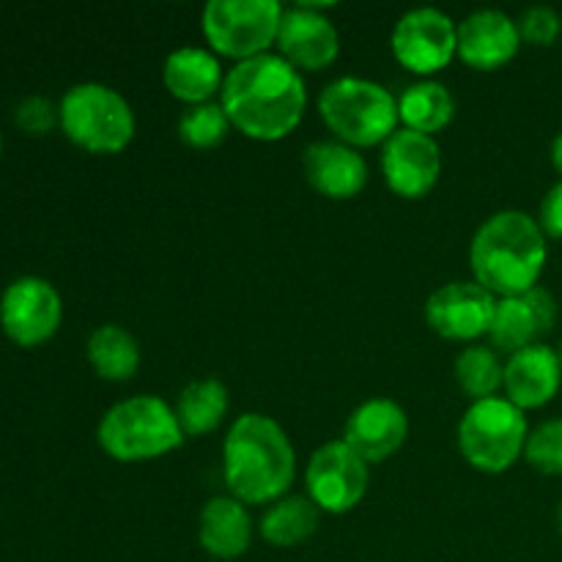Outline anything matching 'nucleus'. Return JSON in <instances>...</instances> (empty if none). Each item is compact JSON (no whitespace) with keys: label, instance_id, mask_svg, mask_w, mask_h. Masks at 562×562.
I'll list each match as a JSON object with an SVG mask.
<instances>
[{"label":"nucleus","instance_id":"nucleus-17","mask_svg":"<svg viewBox=\"0 0 562 562\" xmlns=\"http://www.w3.org/2000/svg\"><path fill=\"white\" fill-rule=\"evenodd\" d=\"M519 47V25L499 9L472 11L459 25V58L477 71L499 69Z\"/></svg>","mask_w":562,"mask_h":562},{"label":"nucleus","instance_id":"nucleus-20","mask_svg":"<svg viewBox=\"0 0 562 562\" xmlns=\"http://www.w3.org/2000/svg\"><path fill=\"white\" fill-rule=\"evenodd\" d=\"M198 541L214 560H236L250 549L252 521L245 505L234 497H214L198 519Z\"/></svg>","mask_w":562,"mask_h":562},{"label":"nucleus","instance_id":"nucleus-5","mask_svg":"<svg viewBox=\"0 0 562 562\" xmlns=\"http://www.w3.org/2000/svg\"><path fill=\"white\" fill-rule=\"evenodd\" d=\"M318 115L351 148L387 143L398 124V99L366 77H340L318 97Z\"/></svg>","mask_w":562,"mask_h":562},{"label":"nucleus","instance_id":"nucleus-8","mask_svg":"<svg viewBox=\"0 0 562 562\" xmlns=\"http://www.w3.org/2000/svg\"><path fill=\"white\" fill-rule=\"evenodd\" d=\"M280 20L278 0H212L203 9V36L214 53L241 64L278 44Z\"/></svg>","mask_w":562,"mask_h":562},{"label":"nucleus","instance_id":"nucleus-33","mask_svg":"<svg viewBox=\"0 0 562 562\" xmlns=\"http://www.w3.org/2000/svg\"><path fill=\"white\" fill-rule=\"evenodd\" d=\"M558 527H560V532H562V505L558 508Z\"/></svg>","mask_w":562,"mask_h":562},{"label":"nucleus","instance_id":"nucleus-22","mask_svg":"<svg viewBox=\"0 0 562 562\" xmlns=\"http://www.w3.org/2000/svg\"><path fill=\"white\" fill-rule=\"evenodd\" d=\"M88 362L108 382H130L140 368V346L130 329L102 324L91 333L86 346Z\"/></svg>","mask_w":562,"mask_h":562},{"label":"nucleus","instance_id":"nucleus-16","mask_svg":"<svg viewBox=\"0 0 562 562\" xmlns=\"http://www.w3.org/2000/svg\"><path fill=\"white\" fill-rule=\"evenodd\" d=\"M409 434V417L395 401L371 398L351 412L346 423L344 442L360 456L366 464H379L398 453Z\"/></svg>","mask_w":562,"mask_h":562},{"label":"nucleus","instance_id":"nucleus-4","mask_svg":"<svg viewBox=\"0 0 562 562\" xmlns=\"http://www.w3.org/2000/svg\"><path fill=\"white\" fill-rule=\"evenodd\" d=\"M99 448L115 461H151L184 442L176 409L157 395H135L104 412L97 428Z\"/></svg>","mask_w":562,"mask_h":562},{"label":"nucleus","instance_id":"nucleus-27","mask_svg":"<svg viewBox=\"0 0 562 562\" xmlns=\"http://www.w3.org/2000/svg\"><path fill=\"white\" fill-rule=\"evenodd\" d=\"M231 119L220 102L192 104L179 119V137L190 148H214L228 137Z\"/></svg>","mask_w":562,"mask_h":562},{"label":"nucleus","instance_id":"nucleus-6","mask_svg":"<svg viewBox=\"0 0 562 562\" xmlns=\"http://www.w3.org/2000/svg\"><path fill=\"white\" fill-rule=\"evenodd\" d=\"M58 110L66 137L91 154H119L135 137V113L130 102L102 82L71 86Z\"/></svg>","mask_w":562,"mask_h":562},{"label":"nucleus","instance_id":"nucleus-25","mask_svg":"<svg viewBox=\"0 0 562 562\" xmlns=\"http://www.w3.org/2000/svg\"><path fill=\"white\" fill-rule=\"evenodd\" d=\"M228 412V390L217 379H198L181 390L176 401V417L184 437H203L223 423Z\"/></svg>","mask_w":562,"mask_h":562},{"label":"nucleus","instance_id":"nucleus-9","mask_svg":"<svg viewBox=\"0 0 562 562\" xmlns=\"http://www.w3.org/2000/svg\"><path fill=\"white\" fill-rule=\"evenodd\" d=\"M393 55L404 69L415 75L442 71L459 55V27L445 11L423 5L412 9L395 22Z\"/></svg>","mask_w":562,"mask_h":562},{"label":"nucleus","instance_id":"nucleus-19","mask_svg":"<svg viewBox=\"0 0 562 562\" xmlns=\"http://www.w3.org/2000/svg\"><path fill=\"white\" fill-rule=\"evenodd\" d=\"M562 382V366L558 351L549 346L536 344L516 351L505 362V393L514 406L525 409H541L558 395Z\"/></svg>","mask_w":562,"mask_h":562},{"label":"nucleus","instance_id":"nucleus-10","mask_svg":"<svg viewBox=\"0 0 562 562\" xmlns=\"http://www.w3.org/2000/svg\"><path fill=\"white\" fill-rule=\"evenodd\" d=\"M307 497L324 514H349L368 494V464L340 439L311 456L305 472Z\"/></svg>","mask_w":562,"mask_h":562},{"label":"nucleus","instance_id":"nucleus-13","mask_svg":"<svg viewBox=\"0 0 562 562\" xmlns=\"http://www.w3.org/2000/svg\"><path fill=\"white\" fill-rule=\"evenodd\" d=\"M442 151L431 135L395 130L382 148V176L401 198H423L437 187Z\"/></svg>","mask_w":562,"mask_h":562},{"label":"nucleus","instance_id":"nucleus-1","mask_svg":"<svg viewBox=\"0 0 562 562\" xmlns=\"http://www.w3.org/2000/svg\"><path fill=\"white\" fill-rule=\"evenodd\" d=\"M220 104L231 126L250 140L274 143L300 126L307 104V88L300 71L280 55L241 60L225 75Z\"/></svg>","mask_w":562,"mask_h":562},{"label":"nucleus","instance_id":"nucleus-31","mask_svg":"<svg viewBox=\"0 0 562 562\" xmlns=\"http://www.w3.org/2000/svg\"><path fill=\"white\" fill-rule=\"evenodd\" d=\"M538 225L543 228V234L562 239V179L552 190L547 192V198L541 201V214H538Z\"/></svg>","mask_w":562,"mask_h":562},{"label":"nucleus","instance_id":"nucleus-34","mask_svg":"<svg viewBox=\"0 0 562 562\" xmlns=\"http://www.w3.org/2000/svg\"><path fill=\"white\" fill-rule=\"evenodd\" d=\"M558 357H560V366H562V344H560V349H558Z\"/></svg>","mask_w":562,"mask_h":562},{"label":"nucleus","instance_id":"nucleus-12","mask_svg":"<svg viewBox=\"0 0 562 562\" xmlns=\"http://www.w3.org/2000/svg\"><path fill=\"white\" fill-rule=\"evenodd\" d=\"M497 296L475 280H459L434 291L426 302V322L445 340H477L488 335Z\"/></svg>","mask_w":562,"mask_h":562},{"label":"nucleus","instance_id":"nucleus-18","mask_svg":"<svg viewBox=\"0 0 562 562\" xmlns=\"http://www.w3.org/2000/svg\"><path fill=\"white\" fill-rule=\"evenodd\" d=\"M302 170L307 184L333 201L360 195L368 184V162L357 148L340 140L311 143L302 157Z\"/></svg>","mask_w":562,"mask_h":562},{"label":"nucleus","instance_id":"nucleus-26","mask_svg":"<svg viewBox=\"0 0 562 562\" xmlns=\"http://www.w3.org/2000/svg\"><path fill=\"white\" fill-rule=\"evenodd\" d=\"M456 382L470 395L472 404L497 398V390L505 382V366L488 346H470L456 360Z\"/></svg>","mask_w":562,"mask_h":562},{"label":"nucleus","instance_id":"nucleus-35","mask_svg":"<svg viewBox=\"0 0 562 562\" xmlns=\"http://www.w3.org/2000/svg\"><path fill=\"white\" fill-rule=\"evenodd\" d=\"M0 151H3V135H0Z\"/></svg>","mask_w":562,"mask_h":562},{"label":"nucleus","instance_id":"nucleus-32","mask_svg":"<svg viewBox=\"0 0 562 562\" xmlns=\"http://www.w3.org/2000/svg\"><path fill=\"white\" fill-rule=\"evenodd\" d=\"M552 165L562 173V132L552 140Z\"/></svg>","mask_w":562,"mask_h":562},{"label":"nucleus","instance_id":"nucleus-24","mask_svg":"<svg viewBox=\"0 0 562 562\" xmlns=\"http://www.w3.org/2000/svg\"><path fill=\"white\" fill-rule=\"evenodd\" d=\"M322 510L311 497H283L261 516V538L278 549H294L316 536Z\"/></svg>","mask_w":562,"mask_h":562},{"label":"nucleus","instance_id":"nucleus-29","mask_svg":"<svg viewBox=\"0 0 562 562\" xmlns=\"http://www.w3.org/2000/svg\"><path fill=\"white\" fill-rule=\"evenodd\" d=\"M516 25H519L521 42L536 44V47H549V44H554V38H558L562 31L560 14L554 9H549V5H530V9L516 20Z\"/></svg>","mask_w":562,"mask_h":562},{"label":"nucleus","instance_id":"nucleus-2","mask_svg":"<svg viewBox=\"0 0 562 562\" xmlns=\"http://www.w3.org/2000/svg\"><path fill=\"white\" fill-rule=\"evenodd\" d=\"M296 475V453L278 420L247 412L223 445V477L241 505H272L285 497Z\"/></svg>","mask_w":562,"mask_h":562},{"label":"nucleus","instance_id":"nucleus-7","mask_svg":"<svg viewBox=\"0 0 562 562\" xmlns=\"http://www.w3.org/2000/svg\"><path fill=\"white\" fill-rule=\"evenodd\" d=\"M527 420L508 398L475 401L459 423V450L467 464L497 475L525 456Z\"/></svg>","mask_w":562,"mask_h":562},{"label":"nucleus","instance_id":"nucleus-23","mask_svg":"<svg viewBox=\"0 0 562 562\" xmlns=\"http://www.w3.org/2000/svg\"><path fill=\"white\" fill-rule=\"evenodd\" d=\"M453 93L437 80L412 82L398 97V119L404 121L406 130L420 132V135L434 137V132L445 130L453 121Z\"/></svg>","mask_w":562,"mask_h":562},{"label":"nucleus","instance_id":"nucleus-21","mask_svg":"<svg viewBox=\"0 0 562 562\" xmlns=\"http://www.w3.org/2000/svg\"><path fill=\"white\" fill-rule=\"evenodd\" d=\"M162 80L176 99L192 108V104L212 102L223 91L225 77L214 53L203 47H179L165 58Z\"/></svg>","mask_w":562,"mask_h":562},{"label":"nucleus","instance_id":"nucleus-15","mask_svg":"<svg viewBox=\"0 0 562 562\" xmlns=\"http://www.w3.org/2000/svg\"><path fill=\"white\" fill-rule=\"evenodd\" d=\"M554 322H558V302L547 289L536 285L527 294L497 300L488 338L497 349L516 355L527 346H536L538 338L554 327Z\"/></svg>","mask_w":562,"mask_h":562},{"label":"nucleus","instance_id":"nucleus-28","mask_svg":"<svg viewBox=\"0 0 562 562\" xmlns=\"http://www.w3.org/2000/svg\"><path fill=\"white\" fill-rule=\"evenodd\" d=\"M525 459L543 475H562V417L541 423L527 437Z\"/></svg>","mask_w":562,"mask_h":562},{"label":"nucleus","instance_id":"nucleus-30","mask_svg":"<svg viewBox=\"0 0 562 562\" xmlns=\"http://www.w3.org/2000/svg\"><path fill=\"white\" fill-rule=\"evenodd\" d=\"M14 121L27 135H47L60 124V110L47 97H27L16 104Z\"/></svg>","mask_w":562,"mask_h":562},{"label":"nucleus","instance_id":"nucleus-11","mask_svg":"<svg viewBox=\"0 0 562 562\" xmlns=\"http://www.w3.org/2000/svg\"><path fill=\"white\" fill-rule=\"evenodd\" d=\"M64 302L44 278H20L0 296V327L16 346H42L58 333Z\"/></svg>","mask_w":562,"mask_h":562},{"label":"nucleus","instance_id":"nucleus-14","mask_svg":"<svg viewBox=\"0 0 562 562\" xmlns=\"http://www.w3.org/2000/svg\"><path fill=\"white\" fill-rule=\"evenodd\" d=\"M274 47L296 71H322L338 58L340 36L333 20L322 14V5L296 3L283 9Z\"/></svg>","mask_w":562,"mask_h":562},{"label":"nucleus","instance_id":"nucleus-3","mask_svg":"<svg viewBox=\"0 0 562 562\" xmlns=\"http://www.w3.org/2000/svg\"><path fill=\"white\" fill-rule=\"evenodd\" d=\"M547 234L538 220L516 209L492 214L470 245L475 283L492 291L497 300L536 289L547 267Z\"/></svg>","mask_w":562,"mask_h":562}]
</instances>
